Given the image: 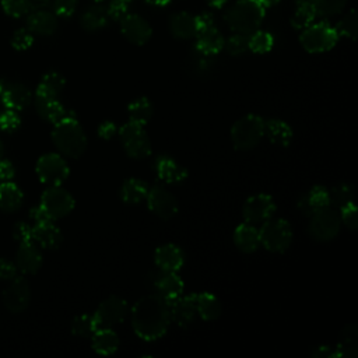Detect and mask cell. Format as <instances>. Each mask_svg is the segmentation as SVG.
I'll list each match as a JSON object with an SVG mask.
<instances>
[{
    "label": "cell",
    "mask_w": 358,
    "mask_h": 358,
    "mask_svg": "<svg viewBox=\"0 0 358 358\" xmlns=\"http://www.w3.org/2000/svg\"><path fill=\"white\" fill-rule=\"evenodd\" d=\"M171 323L168 302L158 294L140 298L131 308V326L134 333L145 341L162 337Z\"/></svg>",
    "instance_id": "obj_1"
},
{
    "label": "cell",
    "mask_w": 358,
    "mask_h": 358,
    "mask_svg": "<svg viewBox=\"0 0 358 358\" xmlns=\"http://www.w3.org/2000/svg\"><path fill=\"white\" fill-rule=\"evenodd\" d=\"M52 141L60 154L70 158L81 157L87 148V137L81 124L74 115L69 113L53 124Z\"/></svg>",
    "instance_id": "obj_2"
},
{
    "label": "cell",
    "mask_w": 358,
    "mask_h": 358,
    "mask_svg": "<svg viewBox=\"0 0 358 358\" xmlns=\"http://www.w3.org/2000/svg\"><path fill=\"white\" fill-rule=\"evenodd\" d=\"M266 8L259 0H236L225 10L224 21L231 31L249 35L259 29Z\"/></svg>",
    "instance_id": "obj_3"
},
{
    "label": "cell",
    "mask_w": 358,
    "mask_h": 358,
    "mask_svg": "<svg viewBox=\"0 0 358 358\" xmlns=\"http://www.w3.org/2000/svg\"><path fill=\"white\" fill-rule=\"evenodd\" d=\"M196 49L203 56H214L224 49V36L218 29L211 13L196 15Z\"/></svg>",
    "instance_id": "obj_4"
},
{
    "label": "cell",
    "mask_w": 358,
    "mask_h": 358,
    "mask_svg": "<svg viewBox=\"0 0 358 358\" xmlns=\"http://www.w3.org/2000/svg\"><path fill=\"white\" fill-rule=\"evenodd\" d=\"M263 117L257 115H246L236 120L231 127V141L235 150L248 151L255 148L264 136Z\"/></svg>",
    "instance_id": "obj_5"
},
{
    "label": "cell",
    "mask_w": 358,
    "mask_h": 358,
    "mask_svg": "<svg viewBox=\"0 0 358 358\" xmlns=\"http://www.w3.org/2000/svg\"><path fill=\"white\" fill-rule=\"evenodd\" d=\"M338 34L329 22H312L302 29L299 43L308 53H323L333 49L338 42Z\"/></svg>",
    "instance_id": "obj_6"
},
{
    "label": "cell",
    "mask_w": 358,
    "mask_h": 358,
    "mask_svg": "<svg viewBox=\"0 0 358 358\" xmlns=\"http://www.w3.org/2000/svg\"><path fill=\"white\" fill-rule=\"evenodd\" d=\"M259 239L264 249L273 253H282L289 248L292 242L291 225L284 218H268L267 221L262 222L259 229Z\"/></svg>",
    "instance_id": "obj_7"
},
{
    "label": "cell",
    "mask_w": 358,
    "mask_h": 358,
    "mask_svg": "<svg viewBox=\"0 0 358 358\" xmlns=\"http://www.w3.org/2000/svg\"><path fill=\"white\" fill-rule=\"evenodd\" d=\"M117 134L126 154L130 158L143 159L151 155L152 147L144 126L129 120L122 127H119Z\"/></svg>",
    "instance_id": "obj_8"
},
{
    "label": "cell",
    "mask_w": 358,
    "mask_h": 358,
    "mask_svg": "<svg viewBox=\"0 0 358 358\" xmlns=\"http://www.w3.org/2000/svg\"><path fill=\"white\" fill-rule=\"evenodd\" d=\"M309 218L310 221L308 231L313 239L327 242L338 235L341 228V220L340 214L331 206L315 211Z\"/></svg>",
    "instance_id": "obj_9"
},
{
    "label": "cell",
    "mask_w": 358,
    "mask_h": 358,
    "mask_svg": "<svg viewBox=\"0 0 358 358\" xmlns=\"http://www.w3.org/2000/svg\"><path fill=\"white\" fill-rule=\"evenodd\" d=\"M39 180L48 186L62 185L69 178V165L66 159L56 152H48L39 157L35 165Z\"/></svg>",
    "instance_id": "obj_10"
},
{
    "label": "cell",
    "mask_w": 358,
    "mask_h": 358,
    "mask_svg": "<svg viewBox=\"0 0 358 358\" xmlns=\"http://www.w3.org/2000/svg\"><path fill=\"white\" fill-rule=\"evenodd\" d=\"M39 206L45 211V214L52 220H60L69 215L74 208L73 196L63 189L60 185L49 186L41 196Z\"/></svg>",
    "instance_id": "obj_11"
},
{
    "label": "cell",
    "mask_w": 358,
    "mask_h": 358,
    "mask_svg": "<svg viewBox=\"0 0 358 358\" xmlns=\"http://www.w3.org/2000/svg\"><path fill=\"white\" fill-rule=\"evenodd\" d=\"M31 301V288L22 275H15L3 291V303L11 313L24 312Z\"/></svg>",
    "instance_id": "obj_12"
},
{
    "label": "cell",
    "mask_w": 358,
    "mask_h": 358,
    "mask_svg": "<svg viewBox=\"0 0 358 358\" xmlns=\"http://www.w3.org/2000/svg\"><path fill=\"white\" fill-rule=\"evenodd\" d=\"M275 213V201L271 196L259 193L250 196L242 208V215L245 222L249 224H262L271 218Z\"/></svg>",
    "instance_id": "obj_13"
},
{
    "label": "cell",
    "mask_w": 358,
    "mask_h": 358,
    "mask_svg": "<svg viewBox=\"0 0 358 358\" xmlns=\"http://www.w3.org/2000/svg\"><path fill=\"white\" fill-rule=\"evenodd\" d=\"M127 312H129L127 302L123 298L113 295L103 299L98 305L96 310L94 312V316L99 323V327H112L115 324L122 323Z\"/></svg>",
    "instance_id": "obj_14"
},
{
    "label": "cell",
    "mask_w": 358,
    "mask_h": 358,
    "mask_svg": "<svg viewBox=\"0 0 358 358\" xmlns=\"http://www.w3.org/2000/svg\"><path fill=\"white\" fill-rule=\"evenodd\" d=\"M32 102V92L18 81H0V103L13 110H24Z\"/></svg>",
    "instance_id": "obj_15"
},
{
    "label": "cell",
    "mask_w": 358,
    "mask_h": 358,
    "mask_svg": "<svg viewBox=\"0 0 358 358\" xmlns=\"http://www.w3.org/2000/svg\"><path fill=\"white\" fill-rule=\"evenodd\" d=\"M145 200L151 213H154L157 217L162 220H169L178 213L176 197L164 186L155 185L151 189H148Z\"/></svg>",
    "instance_id": "obj_16"
},
{
    "label": "cell",
    "mask_w": 358,
    "mask_h": 358,
    "mask_svg": "<svg viewBox=\"0 0 358 358\" xmlns=\"http://www.w3.org/2000/svg\"><path fill=\"white\" fill-rule=\"evenodd\" d=\"M119 22H120L122 35L133 45H137V46L145 45L152 35L151 25L148 24L147 20H144L138 14L127 13Z\"/></svg>",
    "instance_id": "obj_17"
},
{
    "label": "cell",
    "mask_w": 358,
    "mask_h": 358,
    "mask_svg": "<svg viewBox=\"0 0 358 358\" xmlns=\"http://www.w3.org/2000/svg\"><path fill=\"white\" fill-rule=\"evenodd\" d=\"M171 322H175L179 327H187L193 323L197 315L196 294L179 295L168 302Z\"/></svg>",
    "instance_id": "obj_18"
},
{
    "label": "cell",
    "mask_w": 358,
    "mask_h": 358,
    "mask_svg": "<svg viewBox=\"0 0 358 358\" xmlns=\"http://www.w3.org/2000/svg\"><path fill=\"white\" fill-rule=\"evenodd\" d=\"M27 15V28L32 34L48 36L52 35L57 28L56 14L45 7H32Z\"/></svg>",
    "instance_id": "obj_19"
},
{
    "label": "cell",
    "mask_w": 358,
    "mask_h": 358,
    "mask_svg": "<svg viewBox=\"0 0 358 358\" xmlns=\"http://www.w3.org/2000/svg\"><path fill=\"white\" fill-rule=\"evenodd\" d=\"M42 253L34 242L20 243L15 253V266L22 274H35L42 267Z\"/></svg>",
    "instance_id": "obj_20"
},
{
    "label": "cell",
    "mask_w": 358,
    "mask_h": 358,
    "mask_svg": "<svg viewBox=\"0 0 358 358\" xmlns=\"http://www.w3.org/2000/svg\"><path fill=\"white\" fill-rule=\"evenodd\" d=\"M154 262L161 271L178 273L185 264V253L179 246L166 243L155 250Z\"/></svg>",
    "instance_id": "obj_21"
},
{
    "label": "cell",
    "mask_w": 358,
    "mask_h": 358,
    "mask_svg": "<svg viewBox=\"0 0 358 358\" xmlns=\"http://www.w3.org/2000/svg\"><path fill=\"white\" fill-rule=\"evenodd\" d=\"M62 231L50 220L35 222L32 227V242L43 249H57L62 245Z\"/></svg>",
    "instance_id": "obj_22"
},
{
    "label": "cell",
    "mask_w": 358,
    "mask_h": 358,
    "mask_svg": "<svg viewBox=\"0 0 358 358\" xmlns=\"http://www.w3.org/2000/svg\"><path fill=\"white\" fill-rule=\"evenodd\" d=\"M296 206L303 215L310 217L315 211L330 206V193L324 186L316 185L309 192L302 194Z\"/></svg>",
    "instance_id": "obj_23"
},
{
    "label": "cell",
    "mask_w": 358,
    "mask_h": 358,
    "mask_svg": "<svg viewBox=\"0 0 358 358\" xmlns=\"http://www.w3.org/2000/svg\"><path fill=\"white\" fill-rule=\"evenodd\" d=\"M155 172L165 183H180L187 178V169L168 155L158 157L155 161Z\"/></svg>",
    "instance_id": "obj_24"
},
{
    "label": "cell",
    "mask_w": 358,
    "mask_h": 358,
    "mask_svg": "<svg viewBox=\"0 0 358 358\" xmlns=\"http://www.w3.org/2000/svg\"><path fill=\"white\" fill-rule=\"evenodd\" d=\"M155 289L157 294L164 298L166 302L175 299L176 296L182 295L185 289V284L182 278L173 271H162L155 280Z\"/></svg>",
    "instance_id": "obj_25"
},
{
    "label": "cell",
    "mask_w": 358,
    "mask_h": 358,
    "mask_svg": "<svg viewBox=\"0 0 358 358\" xmlns=\"http://www.w3.org/2000/svg\"><path fill=\"white\" fill-rule=\"evenodd\" d=\"M169 31L178 39H190L196 36V15L187 11H179L169 18Z\"/></svg>",
    "instance_id": "obj_26"
},
{
    "label": "cell",
    "mask_w": 358,
    "mask_h": 358,
    "mask_svg": "<svg viewBox=\"0 0 358 358\" xmlns=\"http://www.w3.org/2000/svg\"><path fill=\"white\" fill-rule=\"evenodd\" d=\"M234 242L243 253H253L260 246L259 229L253 224L242 222L234 231Z\"/></svg>",
    "instance_id": "obj_27"
},
{
    "label": "cell",
    "mask_w": 358,
    "mask_h": 358,
    "mask_svg": "<svg viewBox=\"0 0 358 358\" xmlns=\"http://www.w3.org/2000/svg\"><path fill=\"white\" fill-rule=\"evenodd\" d=\"M34 103L38 115L49 122L56 123L67 115L66 108L62 105L59 98H43V96H34Z\"/></svg>",
    "instance_id": "obj_28"
},
{
    "label": "cell",
    "mask_w": 358,
    "mask_h": 358,
    "mask_svg": "<svg viewBox=\"0 0 358 358\" xmlns=\"http://www.w3.org/2000/svg\"><path fill=\"white\" fill-rule=\"evenodd\" d=\"M109 22L106 7L101 3H95L84 10L80 17L81 27L88 32H95L105 28Z\"/></svg>",
    "instance_id": "obj_29"
},
{
    "label": "cell",
    "mask_w": 358,
    "mask_h": 358,
    "mask_svg": "<svg viewBox=\"0 0 358 358\" xmlns=\"http://www.w3.org/2000/svg\"><path fill=\"white\" fill-rule=\"evenodd\" d=\"M92 350L99 355H110L119 347V337L110 327H99L91 336Z\"/></svg>",
    "instance_id": "obj_30"
},
{
    "label": "cell",
    "mask_w": 358,
    "mask_h": 358,
    "mask_svg": "<svg viewBox=\"0 0 358 358\" xmlns=\"http://www.w3.org/2000/svg\"><path fill=\"white\" fill-rule=\"evenodd\" d=\"M292 129L291 126L280 119H270L264 122V136L278 147H287L292 141Z\"/></svg>",
    "instance_id": "obj_31"
},
{
    "label": "cell",
    "mask_w": 358,
    "mask_h": 358,
    "mask_svg": "<svg viewBox=\"0 0 358 358\" xmlns=\"http://www.w3.org/2000/svg\"><path fill=\"white\" fill-rule=\"evenodd\" d=\"M337 358H357L358 357V327L348 324L341 331L338 344L336 345Z\"/></svg>",
    "instance_id": "obj_32"
},
{
    "label": "cell",
    "mask_w": 358,
    "mask_h": 358,
    "mask_svg": "<svg viewBox=\"0 0 358 358\" xmlns=\"http://www.w3.org/2000/svg\"><path fill=\"white\" fill-rule=\"evenodd\" d=\"M24 201V194L21 189L10 182H1L0 183V210L4 213H14L17 211Z\"/></svg>",
    "instance_id": "obj_33"
},
{
    "label": "cell",
    "mask_w": 358,
    "mask_h": 358,
    "mask_svg": "<svg viewBox=\"0 0 358 358\" xmlns=\"http://www.w3.org/2000/svg\"><path fill=\"white\" fill-rule=\"evenodd\" d=\"M64 85H66V80L60 73L49 71L39 81L35 91V96L59 98V95L64 90Z\"/></svg>",
    "instance_id": "obj_34"
},
{
    "label": "cell",
    "mask_w": 358,
    "mask_h": 358,
    "mask_svg": "<svg viewBox=\"0 0 358 358\" xmlns=\"http://www.w3.org/2000/svg\"><path fill=\"white\" fill-rule=\"evenodd\" d=\"M148 186L145 182L137 178H130L123 182L120 187V199L127 204H138L145 200Z\"/></svg>",
    "instance_id": "obj_35"
},
{
    "label": "cell",
    "mask_w": 358,
    "mask_h": 358,
    "mask_svg": "<svg viewBox=\"0 0 358 358\" xmlns=\"http://www.w3.org/2000/svg\"><path fill=\"white\" fill-rule=\"evenodd\" d=\"M294 3L296 4V8L289 22L294 29L302 31L315 21V18L317 17L316 10L312 4V0H294Z\"/></svg>",
    "instance_id": "obj_36"
},
{
    "label": "cell",
    "mask_w": 358,
    "mask_h": 358,
    "mask_svg": "<svg viewBox=\"0 0 358 358\" xmlns=\"http://www.w3.org/2000/svg\"><path fill=\"white\" fill-rule=\"evenodd\" d=\"M197 315L204 320H215L221 315V302L218 298L210 292L196 294Z\"/></svg>",
    "instance_id": "obj_37"
},
{
    "label": "cell",
    "mask_w": 358,
    "mask_h": 358,
    "mask_svg": "<svg viewBox=\"0 0 358 358\" xmlns=\"http://www.w3.org/2000/svg\"><path fill=\"white\" fill-rule=\"evenodd\" d=\"M127 115L130 122L145 126L152 116V103L150 102L148 98L140 96L129 103Z\"/></svg>",
    "instance_id": "obj_38"
},
{
    "label": "cell",
    "mask_w": 358,
    "mask_h": 358,
    "mask_svg": "<svg viewBox=\"0 0 358 358\" xmlns=\"http://www.w3.org/2000/svg\"><path fill=\"white\" fill-rule=\"evenodd\" d=\"M274 46V38L270 32L256 29L252 34H249L248 38V49L257 55L268 53Z\"/></svg>",
    "instance_id": "obj_39"
},
{
    "label": "cell",
    "mask_w": 358,
    "mask_h": 358,
    "mask_svg": "<svg viewBox=\"0 0 358 358\" xmlns=\"http://www.w3.org/2000/svg\"><path fill=\"white\" fill-rule=\"evenodd\" d=\"M99 329V323L96 322L94 313H83L80 316H76L71 322V333L77 337L88 338L91 337L96 330Z\"/></svg>",
    "instance_id": "obj_40"
},
{
    "label": "cell",
    "mask_w": 358,
    "mask_h": 358,
    "mask_svg": "<svg viewBox=\"0 0 358 358\" xmlns=\"http://www.w3.org/2000/svg\"><path fill=\"white\" fill-rule=\"evenodd\" d=\"M338 36H345L351 41L357 39L358 34V15L354 8H351L345 15H343L334 27Z\"/></svg>",
    "instance_id": "obj_41"
},
{
    "label": "cell",
    "mask_w": 358,
    "mask_h": 358,
    "mask_svg": "<svg viewBox=\"0 0 358 358\" xmlns=\"http://www.w3.org/2000/svg\"><path fill=\"white\" fill-rule=\"evenodd\" d=\"M329 193H330V206H336L337 208L348 203H352L355 199L354 187L348 183H340L334 186L331 190H329Z\"/></svg>",
    "instance_id": "obj_42"
},
{
    "label": "cell",
    "mask_w": 358,
    "mask_h": 358,
    "mask_svg": "<svg viewBox=\"0 0 358 358\" xmlns=\"http://www.w3.org/2000/svg\"><path fill=\"white\" fill-rule=\"evenodd\" d=\"M312 4L317 17H333L344 10L347 0H312Z\"/></svg>",
    "instance_id": "obj_43"
},
{
    "label": "cell",
    "mask_w": 358,
    "mask_h": 358,
    "mask_svg": "<svg viewBox=\"0 0 358 358\" xmlns=\"http://www.w3.org/2000/svg\"><path fill=\"white\" fill-rule=\"evenodd\" d=\"M248 38H249V35H246V34L235 32L227 41H224V48L232 56L243 55L246 50H249L248 49Z\"/></svg>",
    "instance_id": "obj_44"
},
{
    "label": "cell",
    "mask_w": 358,
    "mask_h": 358,
    "mask_svg": "<svg viewBox=\"0 0 358 358\" xmlns=\"http://www.w3.org/2000/svg\"><path fill=\"white\" fill-rule=\"evenodd\" d=\"M1 6L6 14L14 18H20L27 15L31 11L32 1L31 0H1Z\"/></svg>",
    "instance_id": "obj_45"
},
{
    "label": "cell",
    "mask_w": 358,
    "mask_h": 358,
    "mask_svg": "<svg viewBox=\"0 0 358 358\" xmlns=\"http://www.w3.org/2000/svg\"><path fill=\"white\" fill-rule=\"evenodd\" d=\"M21 117L17 110L4 108L0 110V130L3 131H14L20 127Z\"/></svg>",
    "instance_id": "obj_46"
},
{
    "label": "cell",
    "mask_w": 358,
    "mask_h": 358,
    "mask_svg": "<svg viewBox=\"0 0 358 358\" xmlns=\"http://www.w3.org/2000/svg\"><path fill=\"white\" fill-rule=\"evenodd\" d=\"M340 220L351 231H355L358 228V210L354 201L340 207Z\"/></svg>",
    "instance_id": "obj_47"
},
{
    "label": "cell",
    "mask_w": 358,
    "mask_h": 358,
    "mask_svg": "<svg viewBox=\"0 0 358 358\" xmlns=\"http://www.w3.org/2000/svg\"><path fill=\"white\" fill-rule=\"evenodd\" d=\"M34 43V34L28 28H20L11 38V45L17 50H27Z\"/></svg>",
    "instance_id": "obj_48"
},
{
    "label": "cell",
    "mask_w": 358,
    "mask_h": 358,
    "mask_svg": "<svg viewBox=\"0 0 358 358\" xmlns=\"http://www.w3.org/2000/svg\"><path fill=\"white\" fill-rule=\"evenodd\" d=\"M77 8V0H53V13L57 17L69 18Z\"/></svg>",
    "instance_id": "obj_49"
},
{
    "label": "cell",
    "mask_w": 358,
    "mask_h": 358,
    "mask_svg": "<svg viewBox=\"0 0 358 358\" xmlns=\"http://www.w3.org/2000/svg\"><path fill=\"white\" fill-rule=\"evenodd\" d=\"M106 13H108L109 20L120 21L129 13V6H127V3H124L122 0H112L106 6Z\"/></svg>",
    "instance_id": "obj_50"
},
{
    "label": "cell",
    "mask_w": 358,
    "mask_h": 358,
    "mask_svg": "<svg viewBox=\"0 0 358 358\" xmlns=\"http://www.w3.org/2000/svg\"><path fill=\"white\" fill-rule=\"evenodd\" d=\"M13 236L18 243L24 242H32V227L28 225L27 222H17L13 227Z\"/></svg>",
    "instance_id": "obj_51"
},
{
    "label": "cell",
    "mask_w": 358,
    "mask_h": 358,
    "mask_svg": "<svg viewBox=\"0 0 358 358\" xmlns=\"http://www.w3.org/2000/svg\"><path fill=\"white\" fill-rule=\"evenodd\" d=\"M15 275H18V268H17L15 263L6 257H0V280L10 281Z\"/></svg>",
    "instance_id": "obj_52"
},
{
    "label": "cell",
    "mask_w": 358,
    "mask_h": 358,
    "mask_svg": "<svg viewBox=\"0 0 358 358\" xmlns=\"http://www.w3.org/2000/svg\"><path fill=\"white\" fill-rule=\"evenodd\" d=\"M15 175V169H14V165L6 159V158H1L0 159V182H6V180H11Z\"/></svg>",
    "instance_id": "obj_53"
},
{
    "label": "cell",
    "mask_w": 358,
    "mask_h": 358,
    "mask_svg": "<svg viewBox=\"0 0 358 358\" xmlns=\"http://www.w3.org/2000/svg\"><path fill=\"white\" fill-rule=\"evenodd\" d=\"M116 131H117V127H116V124H115L113 122H110V120H106V122L101 123L99 127H98V136H99L101 138H105V140L112 138V137L116 134Z\"/></svg>",
    "instance_id": "obj_54"
},
{
    "label": "cell",
    "mask_w": 358,
    "mask_h": 358,
    "mask_svg": "<svg viewBox=\"0 0 358 358\" xmlns=\"http://www.w3.org/2000/svg\"><path fill=\"white\" fill-rule=\"evenodd\" d=\"M312 357L315 358H337L336 350L330 345H319L312 351Z\"/></svg>",
    "instance_id": "obj_55"
},
{
    "label": "cell",
    "mask_w": 358,
    "mask_h": 358,
    "mask_svg": "<svg viewBox=\"0 0 358 358\" xmlns=\"http://www.w3.org/2000/svg\"><path fill=\"white\" fill-rule=\"evenodd\" d=\"M31 218L34 220V222H41V221H49L50 218L45 214V211L42 210L41 206H36L34 208H31ZM52 221V220H50Z\"/></svg>",
    "instance_id": "obj_56"
},
{
    "label": "cell",
    "mask_w": 358,
    "mask_h": 358,
    "mask_svg": "<svg viewBox=\"0 0 358 358\" xmlns=\"http://www.w3.org/2000/svg\"><path fill=\"white\" fill-rule=\"evenodd\" d=\"M229 0H206V3L213 8H221L224 7Z\"/></svg>",
    "instance_id": "obj_57"
},
{
    "label": "cell",
    "mask_w": 358,
    "mask_h": 358,
    "mask_svg": "<svg viewBox=\"0 0 358 358\" xmlns=\"http://www.w3.org/2000/svg\"><path fill=\"white\" fill-rule=\"evenodd\" d=\"M150 6H154V7H165L169 4L171 0H145Z\"/></svg>",
    "instance_id": "obj_58"
},
{
    "label": "cell",
    "mask_w": 358,
    "mask_h": 358,
    "mask_svg": "<svg viewBox=\"0 0 358 358\" xmlns=\"http://www.w3.org/2000/svg\"><path fill=\"white\" fill-rule=\"evenodd\" d=\"M281 0H259V3L264 7V8H270V7H273V6H275V4H278Z\"/></svg>",
    "instance_id": "obj_59"
},
{
    "label": "cell",
    "mask_w": 358,
    "mask_h": 358,
    "mask_svg": "<svg viewBox=\"0 0 358 358\" xmlns=\"http://www.w3.org/2000/svg\"><path fill=\"white\" fill-rule=\"evenodd\" d=\"M4 157V145H3V143H1V140H0V159Z\"/></svg>",
    "instance_id": "obj_60"
},
{
    "label": "cell",
    "mask_w": 358,
    "mask_h": 358,
    "mask_svg": "<svg viewBox=\"0 0 358 358\" xmlns=\"http://www.w3.org/2000/svg\"><path fill=\"white\" fill-rule=\"evenodd\" d=\"M31 1H38V3H46V1H49V0H31Z\"/></svg>",
    "instance_id": "obj_61"
},
{
    "label": "cell",
    "mask_w": 358,
    "mask_h": 358,
    "mask_svg": "<svg viewBox=\"0 0 358 358\" xmlns=\"http://www.w3.org/2000/svg\"><path fill=\"white\" fill-rule=\"evenodd\" d=\"M91 1H94V3H102L103 0H91Z\"/></svg>",
    "instance_id": "obj_62"
},
{
    "label": "cell",
    "mask_w": 358,
    "mask_h": 358,
    "mask_svg": "<svg viewBox=\"0 0 358 358\" xmlns=\"http://www.w3.org/2000/svg\"><path fill=\"white\" fill-rule=\"evenodd\" d=\"M122 1H124V3H127V4H129V3H130V1H133V0H122Z\"/></svg>",
    "instance_id": "obj_63"
}]
</instances>
